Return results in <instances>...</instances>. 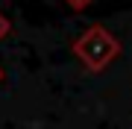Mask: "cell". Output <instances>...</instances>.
I'll return each mask as SVG.
<instances>
[{"label":"cell","mask_w":132,"mask_h":129,"mask_svg":"<svg viewBox=\"0 0 132 129\" xmlns=\"http://www.w3.org/2000/svg\"><path fill=\"white\" fill-rule=\"evenodd\" d=\"M71 50H73V56L79 59L88 71L100 73V71H106V67L120 56V41L114 38L103 24H91V27H85L73 38Z\"/></svg>","instance_id":"obj_1"},{"label":"cell","mask_w":132,"mask_h":129,"mask_svg":"<svg viewBox=\"0 0 132 129\" xmlns=\"http://www.w3.org/2000/svg\"><path fill=\"white\" fill-rule=\"evenodd\" d=\"M65 3H68V9H73V12H85L94 0H65Z\"/></svg>","instance_id":"obj_2"},{"label":"cell","mask_w":132,"mask_h":129,"mask_svg":"<svg viewBox=\"0 0 132 129\" xmlns=\"http://www.w3.org/2000/svg\"><path fill=\"white\" fill-rule=\"evenodd\" d=\"M6 35H9V21H6L3 15H0V41H3Z\"/></svg>","instance_id":"obj_3"},{"label":"cell","mask_w":132,"mask_h":129,"mask_svg":"<svg viewBox=\"0 0 132 129\" xmlns=\"http://www.w3.org/2000/svg\"><path fill=\"white\" fill-rule=\"evenodd\" d=\"M0 79H3V71H0Z\"/></svg>","instance_id":"obj_4"}]
</instances>
